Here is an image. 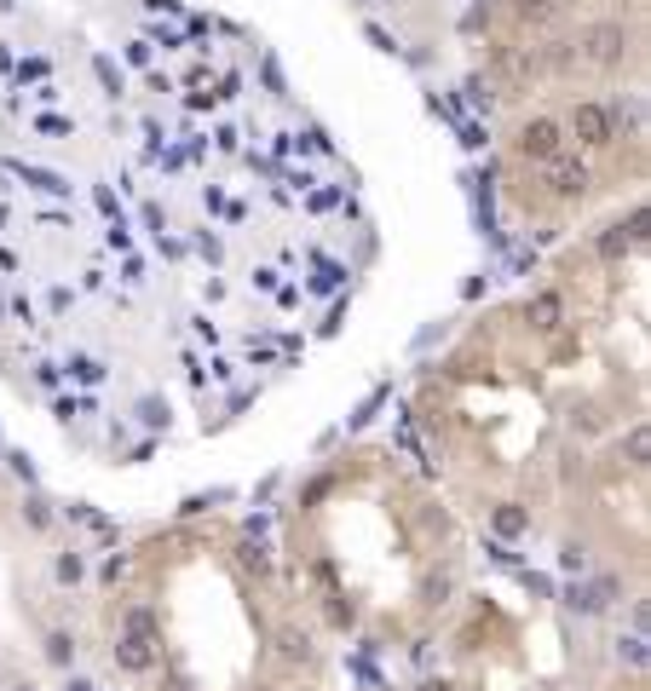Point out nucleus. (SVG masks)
Here are the masks:
<instances>
[{"mask_svg":"<svg viewBox=\"0 0 651 691\" xmlns=\"http://www.w3.org/2000/svg\"><path fill=\"white\" fill-rule=\"evenodd\" d=\"M139 427H150V432L162 427L168 432V403L162 398H139Z\"/></svg>","mask_w":651,"mask_h":691,"instance_id":"nucleus-16","label":"nucleus"},{"mask_svg":"<svg viewBox=\"0 0 651 691\" xmlns=\"http://www.w3.org/2000/svg\"><path fill=\"white\" fill-rule=\"evenodd\" d=\"M369 6H404V0H369Z\"/></svg>","mask_w":651,"mask_h":691,"instance_id":"nucleus-38","label":"nucleus"},{"mask_svg":"<svg viewBox=\"0 0 651 691\" xmlns=\"http://www.w3.org/2000/svg\"><path fill=\"white\" fill-rule=\"evenodd\" d=\"M18 691H35V686H18Z\"/></svg>","mask_w":651,"mask_h":691,"instance_id":"nucleus-42","label":"nucleus"},{"mask_svg":"<svg viewBox=\"0 0 651 691\" xmlns=\"http://www.w3.org/2000/svg\"><path fill=\"white\" fill-rule=\"evenodd\" d=\"M260 75H265V87H272V99H289V81H282L277 58H265V64H260Z\"/></svg>","mask_w":651,"mask_h":691,"instance_id":"nucleus-25","label":"nucleus"},{"mask_svg":"<svg viewBox=\"0 0 651 691\" xmlns=\"http://www.w3.org/2000/svg\"><path fill=\"white\" fill-rule=\"evenodd\" d=\"M127 64H133V70H150V64H156V46H150L145 35H139V41H127Z\"/></svg>","mask_w":651,"mask_h":691,"instance_id":"nucleus-21","label":"nucleus"},{"mask_svg":"<svg viewBox=\"0 0 651 691\" xmlns=\"http://www.w3.org/2000/svg\"><path fill=\"white\" fill-rule=\"evenodd\" d=\"M363 35H369V41L380 46V52H404V46L392 41V35H387V29H380V24H363Z\"/></svg>","mask_w":651,"mask_h":691,"instance_id":"nucleus-31","label":"nucleus"},{"mask_svg":"<svg viewBox=\"0 0 651 691\" xmlns=\"http://www.w3.org/2000/svg\"><path fill=\"white\" fill-rule=\"evenodd\" d=\"M0 323H6V294H0Z\"/></svg>","mask_w":651,"mask_h":691,"instance_id":"nucleus-39","label":"nucleus"},{"mask_svg":"<svg viewBox=\"0 0 651 691\" xmlns=\"http://www.w3.org/2000/svg\"><path fill=\"white\" fill-rule=\"evenodd\" d=\"M560 128L570 133V138H577V145H589V150H606L611 145V116H606V104H599V99H582V104H570V116L560 121Z\"/></svg>","mask_w":651,"mask_h":691,"instance_id":"nucleus-2","label":"nucleus"},{"mask_svg":"<svg viewBox=\"0 0 651 691\" xmlns=\"http://www.w3.org/2000/svg\"><path fill=\"white\" fill-rule=\"evenodd\" d=\"M462 92H467V104H473V109H490V104H496V87H490L484 75H467Z\"/></svg>","mask_w":651,"mask_h":691,"instance_id":"nucleus-15","label":"nucleus"},{"mask_svg":"<svg viewBox=\"0 0 651 691\" xmlns=\"http://www.w3.org/2000/svg\"><path fill=\"white\" fill-rule=\"evenodd\" d=\"M6 167H12V173H18V179H24V185H35V191H41V196H70V191H75V185H70V179H63V173H53V167H24V162H6Z\"/></svg>","mask_w":651,"mask_h":691,"instance_id":"nucleus-8","label":"nucleus"},{"mask_svg":"<svg viewBox=\"0 0 651 691\" xmlns=\"http://www.w3.org/2000/svg\"><path fill=\"white\" fill-rule=\"evenodd\" d=\"M92 75H99V87L110 92V99H127V75H121V64H116V58H92Z\"/></svg>","mask_w":651,"mask_h":691,"instance_id":"nucleus-11","label":"nucleus"},{"mask_svg":"<svg viewBox=\"0 0 651 691\" xmlns=\"http://www.w3.org/2000/svg\"><path fill=\"white\" fill-rule=\"evenodd\" d=\"M24 518H29V530H53V507H46L41 496H29V501H24Z\"/></svg>","mask_w":651,"mask_h":691,"instance_id":"nucleus-19","label":"nucleus"},{"mask_svg":"<svg viewBox=\"0 0 651 691\" xmlns=\"http://www.w3.org/2000/svg\"><path fill=\"white\" fill-rule=\"evenodd\" d=\"M553 156H565V128L553 116H531L525 128H519V162H553Z\"/></svg>","mask_w":651,"mask_h":691,"instance_id":"nucleus-3","label":"nucleus"},{"mask_svg":"<svg viewBox=\"0 0 651 691\" xmlns=\"http://www.w3.org/2000/svg\"><path fill=\"white\" fill-rule=\"evenodd\" d=\"M565 605L577 611V617H599V611H606V600L594 593V582H570L565 588Z\"/></svg>","mask_w":651,"mask_h":691,"instance_id":"nucleus-10","label":"nucleus"},{"mask_svg":"<svg viewBox=\"0 0 651 691\" xmlns=\"http://www.w3.org/2000/svg\"><path fill=\"white\" fill-rule=\"evenodd\" d=\"M29 128H35V133H53V138H63V133H75V121H70V116H35Z\"/></svg>","mask_w":651,"mask_h":691,"instance_id":"nucleus-24","label":"nucleus"},{"mask_svg":"<svg viewBox=\"0 0 651 691\" xmlns=\"http://www.w3.org/2000/svg\"><path fill=\"white\" fill-rule=\"evenodd\" d=\"M46 663H53V668H70V663H75V639H70V634H46Z\"/></svg>","mask_w":651,"mask_h":691,"instance_id":"nucleus-14","label":"nucleus"},{"mask_svg":"<svg viewBox=\"0 0 651 691\" xmlns=\"http://www.w3.org/2000/svg\"><path fill=\"white\" fill-rule=\"evenodd\" d=\"M277 646H282V657H306V651H311V639L300 634V628H282V634H277Z\"/></svg>","mask_w":651,"mask_h":691,"instance_id":"nucleus-23","label":"nucleus"},{"mask_svg":"<svg viewBox=\"0 0 651 691\" xmlns=\"http://www.w3.org/2000/svg\"><path fill=\"white\" fill-rule=\"evenodd\" d=\"M12 75H18V87L24 81H46V75H53V58H24V64H12Z\"/></svg>","mask_w":651,"mask_h":691,"instance_id":"nucleus-17","label":"nucleus"},{"mask_svg":"<svg viewBox=\"0 0 651 691\" xmlns=\"http://www.w3.org/2000/svg\"><path fill=\"white\" fill-rule=\"evenodd\" d=\"M53 576H58L63 588H75V582H81V576H87V559L75 554V547H63V554L53 559Z\"/></svg>","mask_w":651,"mask_h":691,"instance_id":"nucleus-13","label":"nucleus"},{"mask_svg":"<svg viewBox=\"0 0 651 691\" xmlns=\"http://www.w3.org/2000/svg\"><path fill=\"white\" fill-rule=\"evenodd\" d=\"M12 70V52H6V41H0V75H6Z\"/></svg>","mask_w":651,"mask_h":691,"instance_id":"nucleus-37","label":"nucleus"},{"mask_svg":"<svg viewBox=\"0 0 651 691\" xmlns=\"http://www.w3.org/2000/svg\"><path fill=\"white\" fill-rule=\"evenodd\" d=\"M346 6H358V12H363V6H369V0H346Z\"/></svg>","mask_w":651,"mask_h":691,"instance_id":"nucleus-40","label":"nucleus"},{"mask_svg":"<svg viewBox=\"0 0 651 691\" xmlns=\"http://www.w3.org/2000/svg\"><path fill=\"white\" fill-rule=\"evenodd\" d=\"M0 450H6V444H0Z\"/></svg>","mask_w":651,"mask_h":691,"instance_id":"nucleus-43","label":"nucleus"},{"mask_svg":"<svg viewBox=\"0 0 651 691\" xmlns=\"http://www.w3.org/2000/svg\"><path fill=\"white\" fill-rule=\"evenodd\" d=\"M623 52H628V29L623 24H594L589 35L577 41V58H582V64H594V70L623 64Z\"/></svg>","mask_w":651,"mask_h":691,"instance_id":"nucleus-4","label":"nucleus"},{"mask_svg":"<svg viewBox=\"0 0 651 691\" xmlns=\"http://www.w3.org/2000/svg\"><path fill=\"white\" fill-rule=\"evenodd\" d=\"M116 663L127 674H150L156 668V617H150L145 605H127L121 639H116Z\"/></svg>","mask_w":651,"mask_h":691,"instance_id":"nucleus-1","label":"nucleus"},{"mask_svg":"<svg viewBox=\"0 0 651 691\" xmlns=\"http://www.w3.org/2000/svg\"><path fill=\"white\" fill-rule=\"evenodd\" d=\"M484 554L496 559L502 571H519V554H513V547H507V542H496V536H490V542H484Z\"/></svg>","mask_w":651,"mask_h":691,"instance_id":"nucleus-26","label":"nucleus"},{"mask_svg":"<svg viewBox=\"0 0 651 691\" xmlns=\"http://www.w3.org/2000/svg\"><path fill=\"white\" fill-rule=\"evenodd\" d=\"M548 173H542V185H548V196H560V202H570V196H582L589 191V162H577V156H553V162H542Z\"/></svg>","mask_w":651,"mask_h":691,"instance_id":"nucleus-5","label":"nucleus"},{"mask_svg":"<svg viewBox=\"0 0 651 691\" xmlns=\"http://www.w3.org/2000/svg\"><path fill=\"white\" fill-rule=\"evenodd\" d=\"M243 564H248L254 576H265V571H272V559H265V547H254V542L243 547Z\"/></svg>","mask_w":651,"mask_h":691,"instance_id":"nucleus-30","label":"nucleus"},{"mask_svg":"<svg viewBox=\"0 0 651 691\" xmlns=\"http://www.w3.org/2000/svg\"><path fill=\"white\" fill-rule=\"evenodd\" d=\"M421 691H455L450 680H421Z\"/></svg>","mask_w":651,"mask_h":691,"instance_id":"nucleus-36","label":"nucleus"},{"mask_svg":"<svg viewBox=\"0 0 651 691\" xmlns=\"http://www.w3.org/2000/svg\"><path fill=\"white\" fill-rule=\"evenodd\" d=\"M0 6H6V12H12V6H18V0H0Z\"/></svg>","mask_w":651,"mask_h":691,"instance_id":"nucleus-41","label":"nucleus"},{"mask_svg":"<svg viewBox=\"0 0 651 691\" xmlns=\"http://www.w3.org/2000/svg\"><path fill=\"white\" fill-rule=\"evenodd\" d=\"M484 289H490V277H467V282H462V294H467V300H479Z\"/></svg>","mask_w":651,"mask_h":691,"instance_id":"nucleus-34","label":"nucleus"},{"mask_svg":"<svg viewBox=\"0 0 651 691\" xmlns=\"http://www.w3.org/2000/svg\"><path fill=\"white\" fill-rule=\"evenodd\" d=\"M121 576H127V559H121V554H110V559L99 564V582H104V588H116Z\"/></svg>","mask_w":651,"mask_h":691,"instance_id":"nucleus-27","label":"nucleus"},{"mask_svg":"<svg viewBox=\"0 0 651 691\" xmlns=\"http://www.w3.org/2000/svg\"><path fill=\"white\" fill-rule=\"evenodd\" d=\"M58 381H63L58 364H35V386H41V392H58Z\"/></svg>","mask_w":651,"mask_h":691,"instance_id":"nucleus-29","label":"nucleus"},{"mask_svg":"<svg viewBox=\"0 0 651 691\" xmlns=\"http://www.w3.org/2000/svg\"><path fill=\"white\" fill-rule=\"evenodd\" d=\"M490 530H496V542H519L531 536V513L519 501H502V507H490Z\"/></svg>","mask_w":651,"mask_h":691,"instance_id":"nucleus-7","label":"nucleus"},{"mask_svg":"<svg viewBox=\"0 0 651 691\" xmlns=\"http://www.w3.org/2000/svg\"><path fill=\"white\" fill-rule=\"evenodd\" d=\"M0 455H6V467H12V473H18V478L29 484V490H35V461H29L24 450H0Z\"/></svg>","mask_w":651,"mask_h":691,"instance_id":"nucleus-22","label":"nucleus"},{"mask_svg":"<svg viewBox=\"0 0 651 691\" xmlns=\"http://www.w3.org/2000/svg\"><path fill=\"white\" fill-rule=\"evenodd\" d=\"M6 311H12V317H18L24 328H29V323H35V306H29V300H24V294H12V300H6Z\"/></svg>","mask_w":651,"mask_h":691,"instance_id":"nucleus-32","label":"nucleus"},{"mask_svg":"<svg viewBox=\"0 0 651 691\" xmlns=\"http://www.w3.org/2000/svg\"><path fill=\"white\" fill-rule=\"evenodd\" d=\"M70 306H75L70 289H53V294H46V311H70Z\"/></svg>","mask_w":651,"mask_h":691,"instance_id":"nucleus-33","label":"nucleus"},{"mask_svg":"<svg viewBox=\"0 0 651 691\" xmlns=\"http://www.w3.org/2000/svg\"><path fill=\"white\" fill-rule=\"evenodd\" d=\"M525 317L536 335H553V328H565V294H531L525 300Z\"/></svg>","mask_w":651,"mask_h":691,"instance_id":"nucleus-6","label":"nucleus"},{"mask_svg":"<svg viewBox=\"0 0 651 691\" xmlns=\"http://www.w3.org/2000/svg\"><path fill=\"white\" fill-rule=\"evenodd\" d=\"M617 657H623L628 668H646V634H628V639H617Z\"/></svg>","mask_w":651,"mask_h":691,"instance_id":"nucleus-18","label":"nucleus"},{"mask_svg":"<svg viewBox=\"0 0 651 691\" xmlns=\"http://www.w3.org/2000/svg\"><path fill=\"white\" fill-rule=\"evenodd\" d=\"M455 133H462V145H467V150H484V128H479V121H467V116H462V121H455Z\"/></svg>","mask_w":651,"mask_h":691,"instance_id":"nucleus-28","label":"nucleus"},{"mask_svg":"<svg viewBox=\"0 0 651 691\" xmlns=\"http://www.w3.org/2000/svg\"><path fill=\"white\" fill-rule=\"evenodd\" d=\"M560 571H565V576H582V571H589V554H582L577 542H565V547H560Z\"/></svg>","mask_w":651,"mask_h":691,"instance_id":"nucleus-20","label":"nucleus"},{"mask_svg":"<svg viewBox=\"0 0 651 691\" xmlns=\"http://www.w3.org/2000/svg\"><path fill=\"white\" fill-rule=\"evenodd\" d=\"M63 691H92V680H81V674H75V680H63Z\"/></svg>","mask_w":651,"mask_h":691,"instance_id":"nucleus-35","label":"nucleus"},{"mask_svg":"<svg viewBox=\"0 0 651 691\" xmlns=\"http://www.w3.org/2000/svg\"><path fill=\"white\" fill-rule=\"evenodd\" d=\"M63 374H70V381H75V386H104V374H110V369L99 364V357H87V352H75V357H70V364H63Z\"/></svg>","mask_w":651,"mask_h":691,"instance_id":"nucleus-9","label":"nucleus"},{"mask_svg":"<svg viewBox=\"0 0 651 691\" xmlns=\"http://www.w3.org/2000/svg\"><path fill=\"white\" fill-rule=\"evenodd\" d=\"M519 18H525V24H560L565 18V0H519Z\"/></svg>","mask_w":651,"mask_h":691,"instance_id":"nucleus-12","label":"nucleus"}]
</instances>
